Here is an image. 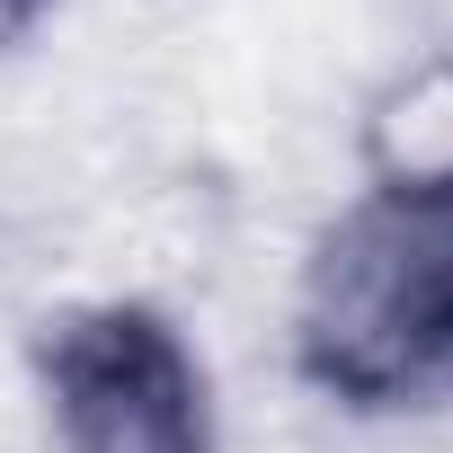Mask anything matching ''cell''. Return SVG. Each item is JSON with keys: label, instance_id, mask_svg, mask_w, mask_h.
Returning <instances> with one entry per match:
<instances>
[{"label": "cell", "instance_id": "277c9868", "mask_svg": "<svg viewBox=\"0 0 453 453\" xmlns=\"http://www.w3.org/2000/svg\"><path fill=\"white\" fill-rule=\"evenodd\" d=\"M54 10V0H0V54H10L19 36H36V19Z\"/></svg>", "mask_w": 453, "mask_h": 453}, {"label": "cell", "instance_id": "3957f363", "mask_svg": "<svg viewBox=\"0 0 453 453\" xmlns=\"http://www.w3.org/2000/svg\"><path fill=\"white\" fill-rule=\"evenodd\" d=\"M356 160H365V196L453 213V36L426 45L418 63H400L365 98Z\"/></svg>", "mask_w": 453, "mask_h": 453}, {"label": "cell", "instance_id": "6da1fadb", "mask_svg": "<svg viewBox=\"0 0 453 453\" xmlns=\"http://www.w3.org/2000/svg\"><path fill=\"white\" fill-rule=\"evenodd\" d=\"M294 373L338 409H418L453 391V213L365 196L303 258Z\"/></svg>", "mask_w": 453, "mask_h": 453}, {"label": "cell", "instance_id": "7a4b0ae2", "mask_svg": "<svg viewBox=\"0 0 453 453\" xmlns=\"http://www.w3.org/2000/svg\"><path fill=\"white\" fill-rule=\"evenodd\" d=\"M36 391L63 453H213L204 365L151 303H72L36 338Z\"/></svg>", "mask_w": 453, "mask_h": 453}]
</instances>
